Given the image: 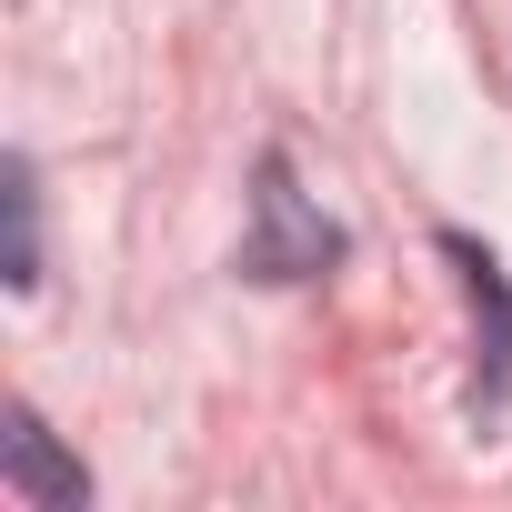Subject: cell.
<instances>
[{
	"label": "cell",
	"instance_id": "obj_1",
	"mask_svg": "<svg viewBox=\"0 0 512 512\" xmlns=\"http://www.w3.org/2000/svg\"><path fill=\"white\" fill-rule=\"evenodd\" d=\"M342 221L322 201H302L292 161L262 151V171H251V241H241V282H322L342 262Z\"/></svg>",
	"mask_w": 512,
	"mask_h": 512
},
{
	"label": "cell",
	"instance_id": "obj_2",
	"mask_svg": "<svg viewBox=\"0 0 512 512\" xmlns=\"http://www.w3.org/2000/svg\"><path fill=\"white\" fill-rule=\"evenodd\" d=\"M442 262L462 272V302H472V332H482V372H472V422H492L512 402V272L472 231H442Z\"/></svg>",
	"mask_w": 512,
	"mask_h": 512
},
{
	"label": "cell",
	"instance_id": "obj_3",
	"mask_svg": "<svg viewBox=\"0 0 512 512\" xmlns=\"http://www.w3.org/2000/svg\"><path fill=\"white\" fill-rule=\"evenodd\" d=\"M0 492L31 502V512H81L91 502V472L51 442V422L31 402H11V432H0Z\"/></svg>",
	"mask_w": 512,
	"mask_h": 512
},
{
	"label": "cell",
	"instance_id": "obj_4",
	"mask_svg": "<svg viewBox=\"0 0 512 512\" xmlns=\"http://www.w3.org/2000/svg\"><path fill=\"white\" fill-rule=\"evenodd\" d=\"M0 211H11V292H31L41 282V171H31V151H11L0 161Z\"/></svg>",
	"mask_w": 512,
	"mask_h": 512
}]
</instances>
